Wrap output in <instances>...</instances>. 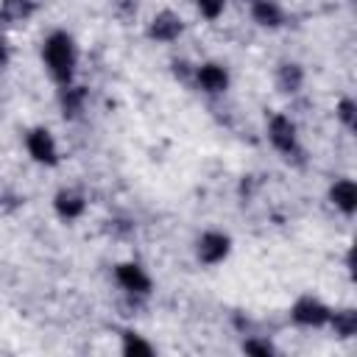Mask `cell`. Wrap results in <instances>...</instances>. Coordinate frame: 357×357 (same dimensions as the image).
Instances as JSON below:
<instances>
[{"label":"cell","instance_id":"1","mask_svg":"<svg viewBox=\"0 0 357 357\" xmlns=\"http://www.w3.org/2000/svg\"><path fill=\"white\" fill-rule=\"evenodd\" d=\"M42 61L50 73V78L64 86L73 84L75 78V67H78V47L75 39L67 31H53L47 33V39L42 42Z\"/></svg>","mask_w":357,"mask_h":357},{"label":"cell","instance_id":"2","mask_svg":"<svg viewBox=\"0 0 357 357\" xmlns=\"http://www.w3.org/2000/svg\"><path fill=\"white\" fill-rule=\"evenodd\" d=\"M268 139H271V145H273L287 162H298V156H304V151H301V145H298V128H296V123H293L287 114H282V112H276V114L268 120Z\"/></svg>","mask_w":357,"mask_h":357},{"label":"cell","instance_id":"3","mask_svg":"<svg viewBox=\"0 0 357 357\" xmlns=\"http://www.w3.org/2000/svg\"><path fill=\"white\" fill-rule=\"evenodd\" d=\"M329 315H332V307L324 304L318 296H301L290 307V321L296 326H304V329H321V326H326L329 324Z\"/></svg>","mask_w":357,"mask_h":357},{"label":"cell","instance_id":"4","mask_svg":"<svg viewBox=\"0 0 357 357\" xmlns=\"http://www.w3.org/2000/svg\"><path fill=\"white\" fill-rule=\"evenodd\" d=\"M231 254V237L226 231H218V229H209L198 237L195 243V257L198 262L204 265H220L226 257Z\"/></svg>","mask_w":357,"mask_h":357},{"label":"cell","instance_id":"5","mask_svg":"<svg viewBox=\"0 0 357 357\" xmlns=\"http://www.w3.org/2000/svg\"><path fill=\"white\" fill-rule=\"evenodd\" d=\"M114 279H117V284H120V290L126 296H142L145 298L151 293V287H153L151 273L139 262H120V265H114Z\"/></svg>","mask_w":357,"mask_h":357},{"label":"cell","instance_id":"6","mask_svg":"<svg viewBox=\"0 0 357 357\" xmlns=\"http://www.w3.org/2000/svg\"><path fill=\"white\" fill-rule=\"evenodd\" d=\"M25 148H28V156L39 165H47V167L59 165V145H56V137L47 128H42V126L31 128L25 134Z\"/></svg>","mask_w":357,"mask_h":357},{"label":"cell","instance_id":"7","mask_svg":"<svg viewBox=\"0 0 357 357\" xmlns=\"http://www.w3.org/2000/svg\"><path fill=\"white\" fill-rule=\"evenodd\" d=\"M192 84L206 95H223L229 89V84H231V75L220 61H204V64L195 67Z\"/></svg>","mask_w":357,"mask_h":357},{"label":"cell","instance_id":"8","mask_svg":"<svg viewBox=\"0 0 357 357\" xmlns=\"http://www.w3.org/2000/svg\"><path fill=\"white\" fill-rule=\"evenodd\" d=\"M145 33H148V39H153V42H176V39L184 33V20H181L176 11L162 8V11H156V14L151 17Z\"/></svg>","mask_w":357,"mask_h":357},{"label":"cell","instance_id":"9","mask_svg":"<svg viewBox=\"0 0 357 357\" xmlns=\"http://www.w3.org/2000/svg\"><path fill=\"white\" fill-rule=\"evenodd\" d=\"M329 204L337 212H343L346 218H351L357 212V184H354V178H349V176L335 178L329 184Z\"/></svg>","mask_w":357,"mask_h":357},{"label":"cell","instance_id":"10","mask_svg":"<svg viewBox=\"0 0 357 357\" xmlns=\"http://www.w3.org/2000/svg\"><path fill=\"white\" fill-rule=\"evenodd\" d=\"M53 212L61 218V220H78L84 212H86V198L73 190V187H64L53 195Z\"/></svg>","mask_w":357,"mask_h":357},{"label":"cell","instance_id":"11","mask_svg":"<svg viewBox=\"0 0 357 357\" xmlns=\"http://www.w3.org/2000/svg\"><path fill=\"white\" fill-rule=\"evenodd\" d=\"M304 67L298 64V61H282L279 67H276V73H273V84H276V89L282 92V95H296V92H301V86H304Z\"/></svg>","mask_w":357,"mask_h":357},{"label":"cell","instance_id":"12","mask_svg":"<svg viewBox=\"0 0 357 357\" xmlns=\"http://www.w3.org/2000/svg\"><path fill=\"white\" fill-rule=\"evenodd\" d=\"M251 20L259 25V28H282L284 25V8L276 3V0H251Z\"/></svg>","mask_w":357,"mask_h":357},{"label":"cell","instance_id":"13","mask_svg":"<svg viewBox=\"0 0 357 357\" xmlns=\"http://www.w3.org/2000/svg\"><path fill=\"white\" fill-rule=\"evenodd\" d=\"M59 106H61V114L67 120H75L81 117L84 106H86V89L78 86V84H64L59 89Z\"/></svg>","mask_w":357,"mask_h":357},{"label":"cell","instance_id":"14","mask_svg":"<svg viewBox=\"0 0 357 357\" xmlns=\"http://www.w3.org/2000/svg\"><path fill=\"white\" fill-rule=\"evenodd\" d=\"M42 0H0V20L6 22H25L39 11Z\"/></svg>","mask_w":357,"mask_h":357},{"label":"cell","instance_id":"15","mask_svg":"<svg viewBox=\"0 0 357 357\" xmlns=\"http://www.w3.org/2000/svg\"><path fill=\"white\" fill-rule=\"evenodd\" d=\"M326 326L335 332V337H343V340H346V337H354V335H357V310H351V307L332 310Z\"/></svg>","mask_w":357,"mask_h":357},{"label":"cell","instance_id":"16","mask_svg":"<svg viewBox=\"0 0 357 357\" xmlns=\"http://www.w3.org/2000/svg\"><path fill=\"white\" fill-rule=\"evenodd\" d=\"M120 351H123L126 357H151V354H153V346H151L142 335L126 329V332L120 335Z\"/></svg>","mask_w":357,"mask_h":357},{"label":"cell","instance_id":"17","mask_svg":"<svg viewBox=\"0 0 357 357\" xmlns=\"http://www.w3.org/2000/svg\"><path fill=\"white\" fill-rule=\"evenodd\" d=\"M335 114H337V120L351 131L354 128V123H357V103H354V98H340L337 100V106H335Z\"/></svg>","mask_w":357,"mask_h":357},{"label":"cell","instance_id":"18","mask_svg":"<svg viewBox=\"0 0 357 357\" xmlns=\"http://www.w3.org/2000/svg\"><path fill=\"white\" fill-rule=\"evenodd\" d=\"M243 351L245 354H257V357H271V354H276V346L268 337H245L243 340Z\"/></svg>","mask_w":357,"mask_h":357},{"label":"cell","instance_id":"19","mask_svg":"<svg viewBox=\"0 0 357 357\" xmlns=\"http://www.w3.org/2000/svg\"><path fill=\"white\" fill-rule=\"evenodd\" d=\"M109 6H112V14L120 22H131L139 11V0H109Z\"/></svg>","mask_w":357,"mask_h":357},{"label":"cell","instance_id":"20","mask_svg":"<svg viewBox=\"0 0 357 357\" xmlns=\"http://www.w3.org/2000/svg\"><path fill=\"white\" fill-rule=\"evenodd\" d=\"M226 3H229V0H195V8H198L201 17H206V20H218V17L223 14Z\"/></svg>","mask_w":357,"mask_h":357},{"label":"cell","instance_id":"21","mask_svg":"<svg viewBox=\"0 0 357 357\" xmlns=\"http://www.w3.org/2000/svg\"><path fill=\"white\" fill-rule=\"evenodd\" d=\"M173 75L178 78V81H184V84H192V75H195V67L190 64V61H184V59H176L173 64Z\"/></svg>","mask_w":357,"mask_h":357},{"label":"cell","instance_id":"22","mask_svg":"<svg viewBox=\"0 0 357 357\" xmlns=\"http://www.w3.org/2000/svg\"><path fill=\"white\" fill-rule=\"evenodd\" d=\"M8 64V42L0 36V67H6Z\"/></svg>","mask_w":357,"mask_h":357},{"label":"cell","instance_id":"23","mask_svg":"<svg viewBox=\"0 0 357 357\" xmlns=\"http://www.w3.org/2000/svg\"><path fill=\"white\" fill-rule=\"evenodd\" d=\"M243 3H251V0H243Z\"/></svg>","mask_w":357,"mask_h":357}]
</instances>
